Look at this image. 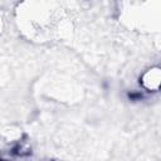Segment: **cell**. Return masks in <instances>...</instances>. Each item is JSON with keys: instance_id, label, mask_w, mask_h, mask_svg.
<instances>
[{"instance_id": "obj_1", "label": "cell", "mask_w": 161, "mask_h": 161, "mask_svg": "<svg viewBox=\"0 0 161 161\" xmlns=\"http://www.w3.org/2000/svg\"><path fill=\"white\" fill-rule=\"evenodd\" d=\"M128 97L131 99H140V98H142V94H140V93H130Z\"/></svg>"}]
</instances>
